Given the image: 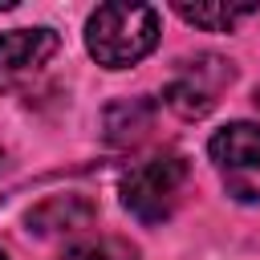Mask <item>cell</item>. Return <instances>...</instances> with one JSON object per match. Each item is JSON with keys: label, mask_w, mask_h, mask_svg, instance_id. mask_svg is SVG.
Masks as SVG:
<instances>
[{"label": "cell", "mask_w": 260, "mask_h": 260, "mask_svg": "<svg viewBox=\"0 0 260 260\" xmlns=\"http://www.w3.org/2000/svg\"><path fill=\"white\" fill-rule=\"evenodd\" d=\"M85 45L106 69H126L158 45V12L150 4H102L85 24Z\"/></svg>", "instance_id": "6da1fadb"}, {"label": "cell", "mask_w": 260, "mask_h": 260, "mask_svg": "<svg viewBox=\"0 0 260 260\" xmlns=\"http://www.w3.org/2000/svg\"><path fill=\"white\" fill-rule=\"evenodd\" d=\"M183 183H187V158L183 154H150L146 162H134L126 171L122 203L142 223H162L175 211Z\"/></svg>", "instance_id": "7a4b0ae2"}, {"label": "cell", "mask_w": 260, "mask_h": 260, "mask_svg": "<svg viewBox=\"0 0 260 260\" xmlns=\"http://www.w3.org/2000/svg\"><path fill=\"white\" fill-rule=\"evenodd\" d=\"M211 162L223 175L228 195L256 203L260 199V126L232 122L211 138Z\"/></svg>", "instance_id": "3957f363"}, {"label": "cell", "mask_w": 260, "mask_h": 260, "mask_svg": "<svg viewBox=\"0 0 260 260\" xmlns=\"http://www.w3.org/2000/svg\"><path fill=\"white\" fill-rule=\"evenodd\" d=\"M228 81H232V65L223 57H195V61H187L171 77V85H167L162 98H167V106L179 118H203V114L215 110L219 89Z\"/></svg>", "instance_id": "277c9868"}, {"label": "cell", "mask_w": 260, "mask_h": 260, "mask_svg": "<svg viewBox=\"0 0 260 260\" xmlns=\"http://www.w3.org/2000/svg\"><path fill=\"white\" fill-rule=\"evenodd\" d=\"M57 32L53 28H12L0 32V89L16 85L32 69H41L57 53Z\"/></svg>", "instance_id": "5b68a950"}, {"label": "cell", "mask_w": 260, "mask_h": 260, "mask_svg": "<svg viewBox=\"0 0 260 260\" xmlns=\"http://www.w3.org/2000/svg\"><path fill=\"white\" fill-rule=\"evenodd\" d=\"M98 219V203L85 195H53L28 211V232L32 236H69L81 232Z\"/></svg>", "instance_id": "8992f818"}, {"label": "cell", "mask_w": 260, "mask_h": 260, "mask_svg": "<svg viewBox=\"0 0 260 260\" xmlns=\"http://www.w3.org/2000/svg\"><path fill=\"white\" fill-rule=\"evenodd\" d=\"M154 114H158L154 98H122V102L106 106V114H102L106 138L114 146H130V142L146 138V130L154 126Z\"/></svg>", "instance_id": "52a82bcc"}, {"label": "cell", "mask_w": 260, "mask_h": 260, "mask_svg": "<svg viewBox=\"0 0 260 260\" xmlns=\"http://www.w3.org/2000/svg\"><path fill=\"white\" fill-rule=\"evenodd\" d=\"M175 12L195 24V28H207V32H228L236 20L260 12V4H175Z\"/></svg>", "instance_id": "ba28073f"}, {"label": "cell", "mask_w": 260, "mask_h": 260, "mask_svg": "<svg viewBox=\"0 0 260 260\" xmlns=\"http://www.w3.org/2000/svg\"><path fill=\"white\" fill-rule=\"evenodd\" d=\"M57 260H138V252H134L126 240H89V244L69 248V252L57 256Z\"/></svg>", "instance_id": "9c48e42d"}, {"label": "cell", "mask_w": 260, "mask_h": 260, "mask_svg": "<svg viewBox=\"0 0 260 260\" xmlns=\"http://www.w3.org/2000/svg\"><path fill=\"white\" fill-rule=\"evenodd\" d=\"M0 260H4V252H0Z\"/></svg>", "instance_id": "30bf717a"}]
</instances>
